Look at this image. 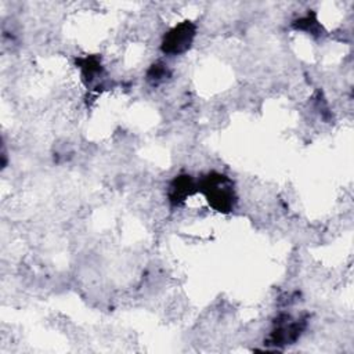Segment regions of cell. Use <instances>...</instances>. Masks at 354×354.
<instances>
[{
  "label": "cell",
  "mask_w": 354,
  "mask_h": 354,
  "mask_svg": "<svg viewBox=\"0 0 354 354\" xmlns=\"http://www.w3.org/2000/svg\"><path fill=\"white\" fill-rule=\"evenodd\" d=\"M203 191L209 203L218 212H230L234 207V189L228 177L212 173L203 180Z\"/></svg>",
  "instance_id": "6da1fadb"
},
{
  "label": "cell",
  "mask_w": 354,
  "mask_h": 354,
  "mask_svg": "<svg viewBox=\"0 0 354 354\" xmlns=\"http://www.w3.org/2000/svg\"><path fill=\"white\" fill-rule=\"evenodd\" d=\"M194 35H195V26L191 25L189 22L176 26L165 36V40L162 44L163 51L170 54H180L185 51L192 43Z\"/></svg>",
  "instance_id": "7a4b0ae2"
},
{
  "label": "cell",
  "mask_w": 354,
  "mask_h": 354,
  "mask_svg": "<svg viewBox=\"0 0 354 354\" xmlns=\"http://www.w3.org/2000/svg\"><path fill=\"white\" fill-rule=\"evenodd\" d=\"M192 188H194V185L191 183L189 176L177 177L173 181L171 187H170V199H171V202H174V203L183 202L191 194Z\"/></svg>",
  "instance_id": "3957f363"
}]
</instances>
